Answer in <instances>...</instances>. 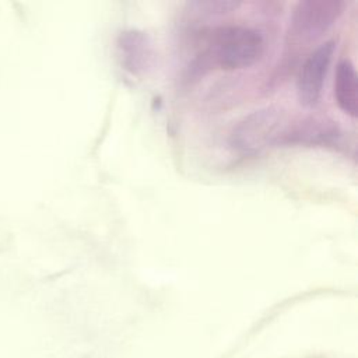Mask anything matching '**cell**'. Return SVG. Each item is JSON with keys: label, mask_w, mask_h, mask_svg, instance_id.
<instances>
[{"label": "cell", "mask_w": 358, "mask_h": 358, "mask_svg": "<svg viewBox=\"0 0 358 358\" xmlns=\"http://www.w3.org/2000/svg\"><path fill=\"white\" fill-rule=\"evenodd\" d=\"M263 53L264 39L259 31L243 25H224L207 35L194 69L201 73L208 69L242 70L259 62Z\"/></svg>", "instance_id": "6da1fadb"}, {"label": "cell", "mask_w": 358, "mask_h": 358, "mask_svg": "<svg viewBox=\"0 0 358 358\" xmlns=\"http://www.w3.org/2000/svg\"><path fill=\"white\" fill-rule=\"evenodd\" d=\"M334 49V41H327L315 48L305 59L296 81L298 98L303 106L313 108L319 103Z\"/></svg>", "instance_id": "5b68a950"}, {"label": "cell", "mask_w": 358, "mask_h": 358, "mask_svg": "<svg viewBox=\"0 0 358 358\" xmlns=\"http://www.w3.org/2000/svg\"><path fill=\"white\" fill-rule=\"evenodd\" d=\"M334 99L341 112L350 117L358 115V80L351 60L344 59L337 64L334 78Z\"/></svg>", "instance_id": "52a82bcc"}, {"label": "cell", "mask_w": 358, "mask_h": 358, "mask_svg": "<svg viewBox=\"0 0 358 358\" xmlns=\"http://www.w3.org/2000/svg\"><path fill=\"white\" fill-rule=\"evenodd\" d=\"M284 124V113L277 108L267 106L245 116L232 129L229 143L242 154H257L263 148L274 145Z\"/></svg>", "instance_id": "7a4b0ae2"}, {"label": "cell", "mask_w": 358, "mask_h": 358, "mask_svg": "<svg viewBox=\"0 0 358 358\" xmlns=\"http://www.w3.org/2000/svg\"><path fill=\"white\" fill-rule=\"evenodd\" d=\"M116 53L120 67L133 77L147 74L155 60L151 38L138 29L120 32L116 39Z\"/></svg>", "instance_id": "8992f818"}, {"label": "cell", "mask_w": 358, "mask_h": 358, "mask_svg": "<svg viewBox=\"0 0 358 358\" xmlns=\"http://www.w3.org/2000/svg\"><path fill=\"white\" fill-rule=\"evenodd\" d=\"M345 3L341 0H305L291 14L289 29L295 39L309 43L326 34L341 17Z\"/></svg>", "instance_id": "3957f363"}, {"label": "cell", "mask_w": 358, "mask_h": 358, "mask_svg": "<svg viewBox=\"0 0 358 358\" xmlns=\"http://www.w3.org/2000/svg\"><path fill=\"white\" fill-rule=\"evenodd\" d=\"M340 140L341 131L333 120L303 117L284 124L273 147H336Z\"/></svg>", "instance_id": "277c9868"}]
</instances>
